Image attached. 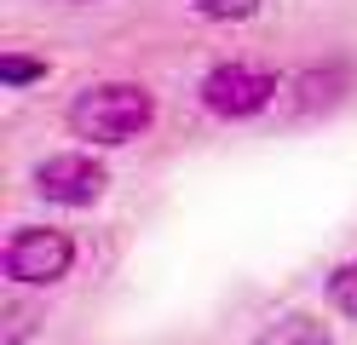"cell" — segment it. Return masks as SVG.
<instances>
[{
    "mask_svg": "<svg viewBox=\"0 0 357 345\" xmlns=\"http://www.w3.org/2000/svg\"><path fill=\"white\" fill-rule=\"evenodd\" d=\"M254 345H334L328 339V328L317 316H305V311H294V316H277L271 328H265Z\"/></svg>",
    "mask_w": 357,
    "mask_h": 345,
    "instance_id": "5",
    "label": "cell"
},
{
    "mask_svg": "<svg viewBox=\"0 0 357 345\" xmlns=\"http://www.w3.org/2000/svg\"><path fill=\"white\" fill-rule=\"evenodd\" d=\"M104 184H109L104 161H93L86 150L47 155V161L35 167V190L47 196V201H58V207H93V201L104 196Z\"/></svg>",
    "mask_w": 357,
    "mask_h": 345,
    "instance_id": "4",
    "label": "cell"
},
{
    "mask_svg": "<svg viewBox=\"0 0 357 345\" xmlns=\"http://www.w3.org/2000/svg\"><path fill=\"white\" fill-rule=\"evenodd\" d=\"M0 265H6V276L24 282V288H52V282L70 276L75 242L63 236V230H52V224H17L6 253H0Z\"/></svg>",
    "mask_w": 357,
    "mask_h": 345,
    "instance_id": "2",
    "label": "cell"
},
{
    "mask_svg": "<svg viewBox=\"0 0 357 345\" xmlns=\"http://www.w3.org/2000/svg\"><path fill=\"white\" fill-rule=\"evenodd\" d=\"M277 92H282L277 75L271 69H254V63H219V69L202 75V104L219 121H248V115H259Z\"/></svg>",
    "mask_w": 357,
    "mask_h": 345,
    "instance_id": "3",
    "label": "cell"
},
{
    "mask_svg": "<svg viewBox=\"0 0 357 345\" xmlns=\"http://www.w3.org/2000/svg\"><path fill=\"white\" fill-rule=\"evenodd\" d=\"M0 81H6V86H29V81H47V58H24V52H6V58H0Z\"/></svg>",
    "mask_w": 357,
    "mask_h": 345,
    "instance_id": "7",
    "label": "cell"
},
{
    "mask_svg": "<svg viewBox=\"0 0 357 345\" xmlns=\"http://www.w3.org/2000/svg\"><path fill=\"white\" fill-rule=\"evenodd\" d=\"M328 299H334V305H340V311L357 322V259H346L340 270L328 276Z\"/></svg>",
    "mask_w": 357,
    "mask_h": 345,
    "instance_id": "8",
    "label": "cell"
},
{
    "mask_svg": "<svg viewBox=\"0 0 357 345\" xmlns=\"http://www.w3.org/2000/svg\"><path fill=\"white\" fill-rule=\"evenodd\" d=\"M155 121V98L139 81H98L75 92L70 104V127L75 138H93V144H127Z\"/></svg>",
    "mask_w": 357,
    "mask_h": 345,
    "instance_id": "1",
    "label": "cell"
},
{
    "mask_svg": "<svg viewBox=\"0 0 357 345\" xmlns=\"http://www.w3.org/2000/svg\"><path fill=\"white\" fill-rule=\"evenodd\" d=\"M190 6L202 12L208 23H242V17L259 12V0H190Z\"/></svg>",
    "mask_w": 357,
    "mask_h": 345,
    "instance_id": "9",
    "label": "cell"
},
{
    "mask_svg": "<svg viewBox=\"0 0 357 345\" xmlns=\"http://www.w3.org/2000/svg\"><path fill=\"white\" fill-rule=\"evenodd\" d=\"M294 92H300V98H294V109L300 115H311V109H328L334 98H340V69H311V75H300L294 81Z\"/></svg>",
    "mask_w": 357,
    "mask_h": 345,
    "instance_id": "6",
    "label": "cell"
}]
</instances>
